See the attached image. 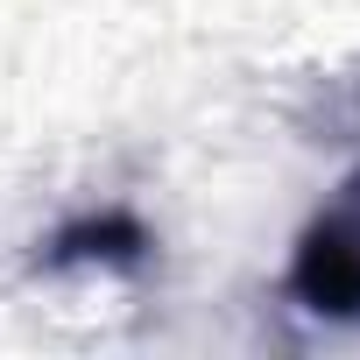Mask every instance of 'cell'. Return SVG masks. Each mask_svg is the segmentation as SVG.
Returning a JSON list of instances; mask_svg holds the SVG:
<instances>
[{
    "label": "cell",
    "mask_w": 360,
    "mask_h": 360,
    "mask_svg": "<svg viewBox=\"0 0 360 360\" xmlns=\"http://www.w3.org/2000/svg\"><path fill=\"white\" fill-rule=\"evenodd\" d=\"M290 297L332 325H353L360 318V176L297 233V255H290Z\"/></svg>",
    "instance_id": "6da1fadb"
},
{
    "label": "cell",
    "mask_w": 360,
    "mask_h": 360,
    "mask_svg": "<svg viewBox=\"0 0 360 360\" xmlns=\"http://www.w3.org/2000/svg\"><path fill=\"white\" fill-rule=\"evenodd\" d=\"M148 226L127 212V205H106V212H85L71 226H57L43 240V269H141L148 262Z\"/></svg>",
    "instance_id": "7a4b0ae2"
}]
</instances>
